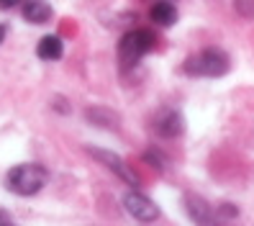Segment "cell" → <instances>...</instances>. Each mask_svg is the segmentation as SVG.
<instances>
[{
    "mask_svg": "<svg viewBox=\"0 0 254 226\" xmlns=\"http://www.w3.org/2000/svg\"><path fill=\"white\" fill-rule=\"evenodd\" d=\"M49 180V172L41 167L36 162H26V164H16L10 167L8 175H5V188L10 193L21 195V198H31L36 195Z\"/></svg>",
    "mask_w": 254,
    "mask_h": 226,
    "instance_id": "1",
    "label": "cell"
},
{
    "mask_svg": "<svg viewBox=\"0 0 254 226\" xmlns=\"http://www.w3.org/2000/svg\"><path fill=\"white\" fill-rule=\"evenodd\" d=\"M231 67V59L223 49H203L198 54L188 57L185 62V72L192 75V77H221L226 75Z\"/></svg>",
    "mask_w": 254,
    "mask_h": 226,
    "instance_id": "2",
    "label": "cell"
},
{
    "mask_svg": "<svg viewBox=\"0 0 254 226\" xmlns=\"http://www.w3.org/2000/svg\"><path fill=\"white\" fill-rule=\"evenodd\" d=\"M154 47V36L146 28H133V31H126L118 41V59H121L124 70L133 67L136 62H141L144 54H149Z\"/></svg>",
    "mask_w": 254,
    "mask_h": 226,
    "instance_id": "3",
    "label": "cell"
},
{
    "mask_svg": "<svg viewBox=\"0 0 254 226\" xmlns=\"http://www.w3.org/2000/svg\"><path fill=\"white\" fill-rule=\"evenodd\" d=\"M154 131H157V137H162V139L180 137V134L185 131V118H183V113L175 111V108H162V111L154 116Z\"/></svg>",
    "mask_w": 254,
    "mask_h": 226,
    "instance_id": "4",
    "label": "cell"
},
{
    "mask_svg": "<svg viewBox=\"0 0 254 226\" xmlns=\"http://www.w3.org/2000/svg\"><path fill=\"white\" fill-rule=\"evenodd\" d=\"M124 206H126V211L136 219V221H154L157 216H159V208H157V203L152 201V198H146L144 193H139V190H131L126 198H124Z\"/></svg>",
    "mask_w": 254,
    "mask_h": 226,
    "instance_id": "5",
    "label": "cell"
},
{
    "mask_svg": "<svg viewBox=\"0 0 254 226\" xmlns=\"http://www.w3.org/2000/svg\"><path fill=\"white\" fill-rule=\"evenodd\" d=\"M87 152H90L98 162H103L106 164V167L111 170V172H116L121 180H126L128 185H139V180H136V175H133L131 170H128V164L118 157V154H113V152H108V149H95V147H90L87 149Z\"/></svg>",
    "mask_w": 254,
    "mask_h": 226,
    "instance_id": "6",
    "label": "cell"
},
{
    "mask_svg": "<svg viewBox=\"0 0 254 226\" xmlns=\"http://www.w3.org/2000/svg\"><path fill=\"white\" fill-rule=\"evenodd\" d=\"M23 18L28 23H47L52 18V5L49 0H23Z\"/></svg>",
    "mask_w": 254,
    "mask_h": 226,
    "instance_id": "7",
    "label": "cell"
},
{
    "mask_svg": "<svg viewBox=\"0 0 254 226\" xmlns=\"http://www.w3.org/2000/svg\"><path fill=\"white\" fill-rule=\"evenodd\" d=\"M185 208H188V214H190L192 221H198V224H211L213 221V208L195 193L185 195Z\"/></svg>",
    "mask_w": 254,
    "mask_h": 226,
    "instance_id": "8",
    "label": "cell"
},
{
    "mask_svg": "<svg viewBox=\"0 0 254 226\" xmlns=\"http://www.w3.org/2000/svg\"><path fill=\"white\" fill-rule=\"evenodd\" d=\"M36 54H39V59H44V62H57V59L64 54V44H62V39H59V36L49 34V36H44L39 41Z\"/></svg>",
    "mask_w": 254,
    "mask_h": 226,
    "instance_id": "9",
    "label": "cell"
},
{
    "mask_svg": "<svg viewBox=\"0 0 254 226\" xmlns=\"http://www.w3.org/2000/svg\"><path fill=\"white\" fill-rule=\"evenodd\" d=\"M149 18H152L157 26L162 28H170L177 21V8L170 3V0H162V3H154L152 10H149Z\"/></svg>",
    "mask_w": 254,
    "mask_h": 226,
    "instance_id": "10",
    "label": "cell"
},
{
    "mask_svg": "<svg viewBox=\"0 0 254 226\" xmlns=\"http://www.w3.org/2000/svg\"><path fill=\"white\" fill-rule=\"evenodd\" d=\"M87 121H93L98 126H106V129H118V116L108 108H90L87 111Z\"/></svg>",
    "mask_w": 254,
    "mask_h": 226,
    "instance_id": "11",
    "label": "cell"
},
{
    "mask_svg": "<svg viewBox=\"0 0 254 226\" xmlns=\"http://www.w3.org/2000/svg\"><path fill=\"white\" fill-rule=\"evenodd\" d=\"M13 221V216L8 214V211H0V224H10Z\"/></svg>",
    "mask_w": 254,
    "mask_h": 226,
    "instance_id": "12",
    "label": "cell"
},
{
    "mask_svg": "<svg viewBox=\"0 0 254 226\" xmlns=\"http://www.w3.org/2000/svg\"><path fill=\"white\" fill-rule=\"evenodd\" d=\"M18 0H0V8H13Z\"/></svg>",
    "mask_w": 254,
    "mask_h": 226,
    "instance_id": "13",
    "label": "cell"
},
{
    "mask_svg": "<svg viewBox=\"0 0 254 226\" xmlns=\"http://www.w3.org/2000/svg\"><path fill=\"white\" fill-rule=\"evenodd\" d=\"M5 34H8V28H5L3 23H0V44H3V41H5Z\"/></svg>",
    "mask_w": 254,
    "mask_h": 226,
    "instance_id": "14",
    "label": "cell"
}]
</instances>
